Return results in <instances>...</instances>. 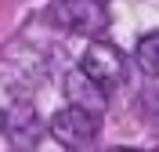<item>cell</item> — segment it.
Segmentation results:
<instances>
[{
  "label": "cell",
  "mask_w": 159,
  "mask_h": 152,
  "mask_svg": "<svg viewBox=\"0 0 159 152\" xmlns=\"http://www.w3.org/2000/svg\"><path fill=\"white\" fill-rule=\"evenodd\" d=\"M65 94L72 98V105H83V109H90V112H101L109 105V91L98 87L83 69H72L69 76H65Z\"/></svg>",
  "instance_id": "obj_4"
},
{
  "label": "cell",
  "mask_w": 159,
  "mask_h": 152,
  "mask_svg": "<svg viewBox=\"0 0 159 152\" xmlns=\"http://www.w3.org/2000/svg\"><path fill=\"white\" fill-rule=\"evenodd\" d=\"M51 18L69 33H83V36H101L109 25V11L101 0H61L51 7Z\"/></svg>",
  "instance_id": "obj_3"
},
{
  "label": "cell",
  "mask_w": 159,
  "mask_h": 152,
  "mask_svg": "<svg viewBox=\"0 0 159 152\" xmlns=\"http://www.w3.org/2000/svg\"><path fill=\"white\" fill-rule=\"evenodd\" d=\"M98 131H101V112H90L83 105H69V109L54 112V120H51V134L61 145H69V149L94 145L98 141Z\"/></svg>",
  "instance_id": "obj_2"
},
{
  "label": "cell",
  "mask_w": 159,
  "mask_h": 152,
  "mask_svg": "<svg viewBox=\"0 0 159 152\" xmlns=\"http://www.w3.org/2000/svg\"><path fill=\"white\" fill-rule=\"evenodd\" d=\"M4 123H7V120H4V112H0V131H4Z\"/></svg>",
  "instance_id": "obj_6"
},
{
  "label": "cell",
  "mask_w": 159,
  "mask_h": 152,
  "mask_svg": "<svg viewBox=\"0 0 159 152\" xmlns=\"http://www.w3.org/2000/svg\"><path fill=\"white\" fill-rule=\"evenodd\" d=\"M80 69L87 72L98 87L112 91V87H119L123 76H127V62H123V51H119L116 44H109V40H90L87 51H83V58H80Z\"/></svg>",
  "instance_id": "obj_1"
},
{
  "label": "cell",
  "mask_w": 159,
  "mask_h": 152,
  "mask_svg": "<svg viewBox=\"0 0 159 152\" xmlns=\"http://www.w3.org/2000/svg\"><path fill=\"white\" fill-rule=\"evenodd\" d=\"M134 62H138V69L145 76H159V29L145 33L134 47Z\"/></svg>",
  "instance_id": "obj_5"
}]
</instances>
